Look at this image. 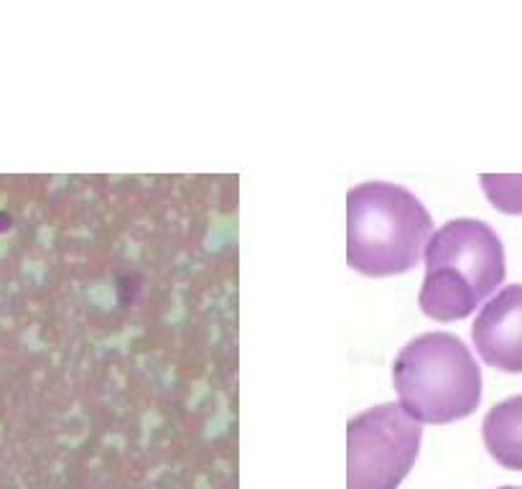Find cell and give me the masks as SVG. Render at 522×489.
Masks as SVG:
<instances>
[{"label": "cell", "instance_id": "7a4b0ae2", "mask_svg": "<svg viewBox=\"0 0 522 489\" xmlns=\"http://www.w3.org/2000/svg\"><path fill=\"white\" fill-rule=\"evenodd\" d=\"M505 281V248L479 220H451L426 248V278L418 304L433 321H459L477 311Z\"/></svg>", "mask_w": 522, "mask_h": 489}, {"label": "cell", "instance_id": "ba28073f", "mask_svg": "<svg viewBox=\"0 0 522 489\" xmlns=\"http://www.w3.org/2000/svg\"><path fill=\"white\" fill-rule=\"evenodd\" d=\"M502 489H522V487H502Z\"/></svg>", "mask_w": 522, "mask_h": 489}, {"label": "cell", "instance_id": "6da1fadb", "mask_svg": "<svg viewBox=\"0 0 522 489\" xmlns=\"http://www.w3.org/2000/svg\"><path fill=\"white\" fill-rule=\"evenodd\" d=\"M433 220L416 194L388 181H367L347 194V263L367 278L416 268Z\"/></svg>", "mask_w": 522, "mask_h": 489}, {"label": "cell", "instance_id": "52a82bcc", "mask_svg": "<svg viewBox=\"0 0 522 489\" xmlns=\"http://www.w3.org/2000/svg\"><path fill=\"white\" fill-rule=\"evenodd\" d=\"M482 189L500 212L522 214V176H482Z\"/></svg>", "mask_w": 522, "mask_h": 489}, {"label": "cell", "instance_id": "277c9868", "mask_svg": "<svg viewBox=\"0 0 522 489\" xmlns=\"http://www.w3.org/2000/svg\"><path fill=\"white\" fill-rule=\"evenodd\" d=\"M421 423L395 403L357 413L347 426V489H398L418 459Z\"/></svg>", "mask_w": 522, "mask_h": 489}, {"label": "cell", "instance_id": "3957f363", "mask_svg": "<svg viewBox=\"0 0 522 489\" xmlns=\"http://www.w3.org/2000/svg\"><path fill=\"white\" fill-rule=\"evenodd\" d=\"M400 408L418 423H454L472 416L482 398V372L469 347L446 332H428L395 357Z\"/></svg>", "mask_w": 522, "mask_h": 489}, {"label": "cell", "instance_id": "8992f818", "mask_svg": "<svg viewBox=\"0 0 522 489\" xmlns=\"http://www.w3.org/2000/svg\"><path fill=\"white\" fill-rule=\"evenodd\" d=\"M482 436L494 461L522 472V395L494 405L484 418Z\"/></svg>", "mask_w": 522, "mask_h": 489}, {"label": "cell", "instance_id": "5b68a950", "mask_svg": "<svg viewBox=\"0 0 522 489\" xmlns=\"http://www.w3.org/2000/svg\"><path fill=\"white\" fill-rule=\"evenodd\" d=\"M479 357L502 372H522V286L502 288L472 326Z\"/></svg>", "mask_w": 522, "mask_h": 489}]
</instances>
